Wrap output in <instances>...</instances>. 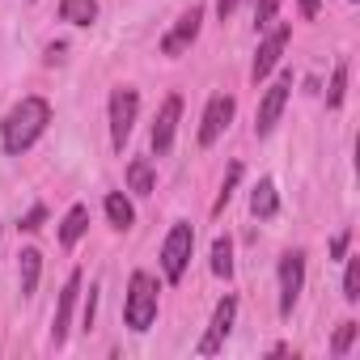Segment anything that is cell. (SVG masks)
<instances>
[{"instance_id":"obj_1","label":"cell","mask_w":360,"mask_h":360,"mask_svg":"<svg viewBox=\"0 0 360 360\" xmlns=\"http://www.w3.org/2000/svg\"><path fill=\"white\" fill-rule=\"evenodd\" d=\"M47 123H51V106H47L43 98H22V102L5 115V123H0V140H5V153L22 157V153L47 131Z\"/></svg>"},{"instance_id":"obj_2","label":"cell","mask_w":360,"mask_h":360,"mask_svg":"<svg viewBox=\"0 0 360 360\" xmlns=\"http://www.w3.org/2000/svg\"><path fill=\"white\" fill-rule=\"evenodd\" d=\"M123 318H127L131 330H148V326H153V318H157V280H153L148 271H136V276H131Z\"/></svg>"},{"instance_id":"obj_3","label":"cell","mask_w":360,"mask_h":360,"mask_svg":"<svg viewBox=\"0 0 360 360\" xmlns=\"http://www.w3.org/2000/svg\"><path fill=\"white\" fill-rule=\"evenodd\" d=\"M191 246H195V229L187 225V221H178L174 229H169V238H165V246H161V267H165V280H183V271H187V263H191Z\"/></svg>"},{"instance_id":"obj_4","label":"cell","mask_w":360,"mask_h":360,"mask_svg":"<svg viewBox=\"0 0 360 360\" xmlns=\"http://www.w3.org/2000/svg\"><path fill=\"white\" fill-rule=\"evenodd\" d=\"M136 110H140V94L131 85H123V89L110 94V140H115V148H123V140L131 136Z\"/></svg>"},{"instance_id":"obj_5","label":"cell","mask_w":360,"mask_h":360,"mask_svg":"<svg viewBox=\"0 0 360 360\" xmlns=\"http://www.w3.org/2000/svg\"><path fill=\"white\" fill-rule=\"evenodd\" d=\"M301 288H305V255H301V250H288V255L280 259V314H284V318L292 314Z\"/></svg>"},{"instance_id":"obj_6","label":"cell","mask_w":360,"mask_h":360,"mask_svg":"<svg viewBox=\"0 0 360 360\" xmlns=\"http://www.w3.org/2000/svg\"><path fill=\"white\" fill-rule=\"evenodd\" d=\"M288 89H292V72H284V77L263 94L259 115H255V131H259V136H267V131L280 123V110H284V102H288Z\"/></svg>"},{"instance_id":"obj_7","label":"cell","mask_w":360,"mask_h":360,"mask_svg":"<svg viewBox=\"0 0 360 360\" xmlns=\"http://www.w3.org/2000/svg\"><path fill=\"white\" fill-rule=\"evenodd\" d=\"M200 22H204V9H200V5H191L183 18L174 22V30L161 39V56H183V51L195 43V34H200Z\"/></svg>"},{"instance_id":"obj_8","label":"cell","mask_w":360,"mask_h":360,"mask_svg":"<svg viewBox=\"0 0 360 360\" xmlns=\"http://www.w3.org/2000/svg\"><path fill=\"white\" fill-rule=\"evenodd\" d=\"M233 314H238V297H221V301H217V314H212V326H208V335L200 339V356L221 352V343H225L229 330H233Z\"/></svg>"},{"instance_id":"obj_9","label":"cell","mask_w":360,"mask_h":360,"mask_svg":"<svg viewBox=\"0 0 360 360\" xmlns=\"http://www.w3.org/2000/svg\"><path fill=\"white\" fill-rule=\"evenodd\" d=\"M229 119H233V98H229V94H217V98L208 102V110H204L200 144H204V148H208V144H217V136L229 127Z\"/></svg>"},{"instance_id":"obj_10","label":"cell","mask_w":360,"mask_h":360,"mask_svg":"<svg viewBox=\"0 0 360 360\" xmlns=\"http://www.w3.org/2000/svg\"><path fill=\"white\" fill-rule=\"evenodd\" d=\"M178 115H183V98L169 94V98L161 102V110H157V123H153V148H157V153H169V144H174V127H178Z\"/></svg>"},{"instance_id":"obj_11","label":"cell","mask_w":360,"mask_h":360,"mask_svg":"<svg viewBox=\"0 0 360 360\" xmlns=\"http://www.w3.org/2000/svg\"><path fill=\"white\" fill-rule=\"evenodd\" d=\"M284 47H288V26H276L271 34H267V43L259 47V56H255V68H250V77H255V85L280 64V56H284Z\"/></svg>"},{"instance_id":"obj_12","label":"cell","mask_w":360,"mask_h":360,"mask_svg":"<svg viewBox=\"0 0 360 360\" xmlns=\"http://www.w3.org/2000/svg\"><path fill=\"white\" fill-rule=\"evenodd\" d=\"M77 292H81V271H72V276H68V284H64V292H60V309H56V326H51V343H56V347L68 339V322H72Z\"/></svg>"},{"instance_id":"obj_13","label":"cell","mask_w":360,"mask_h":360,"mask_svg":"<svg viewBox=\"0 0 360 360\" xmlns=\"http://www.w3.org/2000/svg\"><path fill=\"white\" fill-rule=\"evenodd\" d=\"M250 212H255L259 221H271V217L280 212V195H276V183H271V178H263V183L255 187V195H250Z\"/></svg>"},{"instance_id":"obj_14","label":"cell","mask_w":360,"mask_h":360,"mask_svg":"<svg viewBox=\"0 0 360 360\" xmlns=\"http://www.w3.org/2000/svg\"><path fill=\"white\" fill-rule=\"evenodd\" d=\"M60 22H72V26L98 22V0H60Z\"/></svg>"},{"instance_id":"obj_15","label":"cell","mask_w":360,"mask_h":360,"mask_svg":"<svg viewBox=\"0 0 360 360\" xmlns=\"http://www.w3.org/2000/svg\"><path fill=\"white\" fill-rule=\"evenodd\" d=\"M85 229H89V208H81V204H77V208L64 217V225H60V242H64V246H77Z\"/></svg>"},{"instance_id":"obj_16","label":"cell","mask_w":360,"mask_h":360,"mask_svg":"<svg viewBox=\"0 0 360 360\" xmlns=\"http://www.w3.org/2000/svg\"><path fill=\"white\" fill-rule=\"evenodd\" d=\"M127 187H131L136 195H148V191H153V161H148V157H136V161L127 165Z\"/></svg>"},{"instance_id":"obj_17","label":"cell","mask_w":360,"mask_h":360,"mask_svg":"<svg viewBox=\"0 0 360 360\" xmlns=\"http://www.w3.org/2000/svg\"><path fill=\"white\" fill-rule=\"evenodd\" d=\"M39 271H43V255L39 250H22V297H34Z\"/></svg>"},{"instance_id":"obj_18","label":"cell","mask_w":360,"mask_h":360,"mask_svg":"<svg viewBox=\"0 0 360 360\" xmlns=\"http://www.w3.org/2000/svg\"><path fill=\"white\" fill-rule=\"evenodd\" d=\"M106 217H110V225H115V229H131V221H136L131 204H127L119 191H110V195H106Z\"/></svg>"},{"instance_id":"obj_19","label":"cell","mask_w":360,"mask_h":360,"mask_svg":"<svg viewBox=\"0 0 360 360\" xmlns=\"http://www.w3.org/2000/svg\"><path fill=\"white\" fill-rule=\"evenodd\" d=\"M212 271H217L221 280L233 276V242H229V238H217V242H212Z\"/></svg>"},{"instance_id":"obj_20","label":"cell","mask_w":360,"mask_h":360,"mask_svg":"<svg viewBox=\"0 0 360 360\" xmlns=\"http://www.w3.org/2000/svg\"><path fill=\"white\" fill-rule=\"evenodd\" d=\"M343 94H347V60H339V64H335L330 89H326V106H343Z\"/></svg>"},{"instance_id":"obj_21","label":"cell","mask_w":360,"mask_h":360,"mask_svg":"<svg viewBox=\"0 0 360 360\" xmlns=\"http://www.w3.org/2000/svg\"><path fill=\"white\" fill-rule=\"evenodd\" d=\"M343 297L360 301V259H347V276H343Z\"/></svg>"},{"instance_id":"obj_22","label":"cell","mask_w":360,"mask_h":360,"mask_svg":"<svg viewBox=\"0 0 360 360\" xmlns=\"http://www.w3.org/2000/svg\"><path fill=\"white\" fill-rule=\"evenodd\" d=\"M356 330H360L356 322H343V326L335 330V343H330V352H335V356H343V352L352 347V339H356Z\"/></svg>"},{"instance_id":"obj_23","label":"cell","mask_w":360,"mask_h":360,"mask_svg":"<svg viewBox=\"0 0 360 360\" xmlns=\"http://www.w3.org/2000/svg\"><path fill=\"white\" fill-rule=\"evenodd\" d=\"M238 178H242V165L233 161V165H229V174H225V187H221V195H217V212L229 204V195H233V187H238Z\"/></svg>"},{"instance_id":"obj_24","label":"cell","mask_w":360,"mask_h":360,"mask_svg":"<svg viewBox=\"0 0 360 360\" xmlns=\"http://www.w3.org/2000/svg\"><path fill=\"white\" fill-rule=\"evenodd\" d=\"M43 221H47V208H43V204H34V208L26 212V221H22V229H30V233H34V229H43Z\"/></svg>"},{"instance_id":"obj_25","label":"cell","mask_w":360,"mask_h":360,"mask_svg":"<svg viewBox=\"0 0 360 360\" xmlns=\"http://www.w3.org/2000/svg\"><path fill=\"white\" fill-rule=\"evenodd\" d=\"M271 13H276V0H263L259 5V18H255V26L263 30V26H271Z\"/></svg>"},{"instance_id":"obj_26","label":"cell","mask_w":360,"mask_h":360,"mask_svg":"<svg viewBox=\"0 0 360 360\" xmlns=\"http://www.w3.org/2000/svg\"><path fill=\"white\" fill-rule=\"evenodd\" d=\"M343 250H347V229L335 233V242H330V255H335V259H343Z\"/></svg>"},{"instance_id":"obj_27","label":"cell","mask_w":360,"mask_h":360,"mask_svg":"<svg viewBox=\"0 0 360 360\" xmlns=\"http://www.w3.org/2000/svg\"><path fill=\"white\" fill-rule=\"evenodd\" d=\"M238 5H242V0H217V13H221V22H225V18H229Z\"/></svg>"},{"instance_id":"obj_28","label":"cell","mask_w":360,"mask_h":360,"mask_svg":"<svg viewBox=\"0 0 360 360\" xmlns=\"http://www.w3.org/2000/svg\"><path fill=\"white\" fill-rule=\"evenodd\" d=\"M318 5H322V0H301V13H305V18H314V13H318Z\"/></svg>"}]
</instances>
